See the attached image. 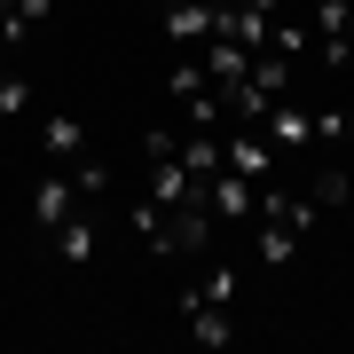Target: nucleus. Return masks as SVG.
<instances>
[{"label":"nucleus","instance_id":"obj_8","mask_svg":"<svg viewBox=\"0 0 354 354\" xmlns=\"http://www.w3.org/2000/svg\"><path fill=\"white\" fill-rule=\"evenodd\" d=\"M236 8H252V16H283V0H236Z\"/></svg>","mask_w":354,"mask_h":354},{"label":"nucleus","instance_id":"obj_9","mask_svg":"<svg viewBox=\"0 0 354 354\" xmlns=\"http://www.w3.org/2000/svg\"><path fill=\"white\" fill-rule=\"evenodd\" d=\"M55 8H79V0H55Z\"/></svg>","mask_w":354,"mask_h":354},{"label":"nucleus","instance_id":"obj_3","mask_svg":"<svg viewBox=\"0 0 354 354\" xmlns=\"http://www.w3.org/2000/svg\"><path fill=\"white\" fill-rule=\"evenodd\" d=\"M79 205H87V197L71 189V174H64V165H55V174H39V189H32V221H39V236H48L64 213H79Z\"/></svg>","mask_w":354,"mask_h":354},{"label":"nucleus","instance_id":"obj_4","mask_svg":"<svg viewBox=\"0 0 354 354\" xmlns=\"http://www.w3.org/2000/svg\"><path fill=\"white\" fill-rule=\"evenodd\" d=\"M39 150H48V165H71L79 150H87V127H79L71 111H55L48 127H39Z\"/></svg>","mask_w":354,"mask_h":354},{"label":"nucleus","instance_id":"obj_7","mask_svg":"<svg viewBox=\"0 0 354 354\" xmlns=\"http://www.w3.org/2000/svg\"><path fill=\"white\" fill-rule=\"evenodd\" d=\"M24 102H32V79L0 71V118H24Z\"/></svg>","mask_w":354,"mask_h":354},{"label":"nucleus","instance_id":"obj_5","mask_svg":"<svg viewBox=\"0 0 354 354\" xmlns=\"http://www.w3.org/2000/svg\"><path fill=\"white\" fill-rule=\"evenodd\" d=\"M181 315H189V339H197V346H228V339H236V323H228L221 299H189Z\"/></svg>","mask_w":354,"mask_h":354},{"label":"nucleus","instance_id":"obj_6","mask_svg":"<svg viewBox=\"0 0 354 354\" xmlns=\"http://www.w3.org/2000/svg\"><path fill=\"white\" fill-rule=\"evenodd\" d=\"M307 205H354V174H315V189H307Z\"/></svg>","mask_w":354,"mask_h":354},{"label":"nucleus","instance_id":"obj_2","mask_svg":"<svg viewBox=\"0 0 354 354\" xmlns=\"http://www.w3.org/2000/svg\"><path fill=\"white\" fill-rule=\"evenodd\" d=\"M213 0H165V39H174V48H205V39H213Z\"/></svg>","mask_w":354,"mask_h":354},{"label":"nucleus","instance_id":"obj_1","mask_svg":"<svg viewBox=\"0 0 354 354\" xmlns=\"http://www.w3.org/2000/svg\"><path fill=\"white\" fill-rule=\"evenodd\" d=\"M48 244H55V260H64V268H87L95 244H102V236H95V213H87V205H79V213H64V221L48 228Z\"/></svg>","mask_w":354,"mask_h":354}]
</instances>
